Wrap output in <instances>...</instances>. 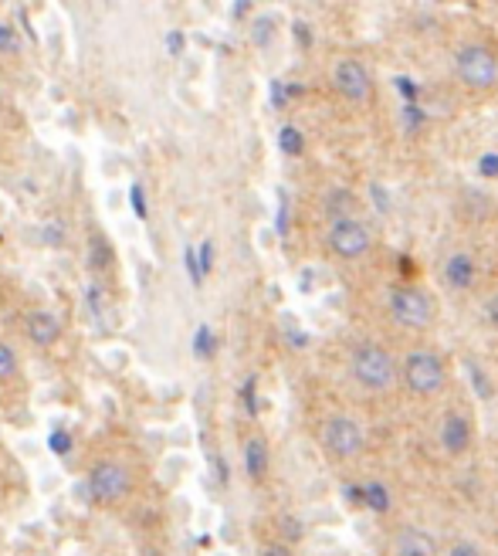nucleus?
Returning <instances> with one entry per match:
<instances>
[{
    "label": "nucleus",
    "instance_id": "1",
    "mask_svg": "<svg viewBox=\"0 0 498 556\" xmlns=\"http://www.w3.org/2000/svg\"><path fill=\"white\" fill-rule=\"evenodd\" d=\"M349 367H353L356 384L366 390H387L397 380V363L390 350H383L380 343H360L349 356Z\"/></svg>",
    "mask_w": 498,
    "mask_h": 556
},
{
    "label": "nucleus",
    "instance_id": "2",
    "mask_svg": "<svg viewBox=\"0 0 498 556\" xmlns=\"http://www.w3.org/2000/svg\"><path fill=\"white\" fill-rule=\"evenodd\" d=\"M454 72L468 89H492L498 82V58L485 45H465L454 55Z\"/></svg>",
    "mask_w": 498,
    "mask_h": 556
},
{
    "label": "nucleus",
    "instance_id": "3",
    "mask_svg": "<svg viewBox=\"0 0 498 556\" xmlns=\"http://www.w3.org/2000/svg\"><path fill=\"white\" fill-rule=\"evenodd\" d=\"M404 384L417 397H431L444 387V367L431 350H414L404 360Z\"/></svg>",
    "mask_w": 498,
    "mask_h": 556
},
{
    "label": "nucleus",
    "instance_id": "4",
    "mask_svg": "<svg viewBox=\"0 0 498 556\" xmlns=\"http://www.w3.org/2000/svg\"><path fill=\"white\" fill-rule=\"evenodd\" d=\"M390 316L407 329H424L434 323V302L421 289L400 285V289H390Z\"/></svg>",
    "mask_w": 498,
    "mask_h": 556
},
{
    "label": "nucleus",
    "instance_id": "5",
    "mask_svg": "<svg viewBox=\"0 0 498 556\" xmlns=\"http://www.w3.org/2000/svg\"><path fill=\"white\" fill-rule=\"evenodd\" d=\"M326 241H329V251L336 258L356 262V258H363V255L370 251L373 234H370V228H366L363 221H356V217H339V221H332Z\"/></svg>",
    "mask_w": 498,
    "mask_h": 556
},
{
    "label": "nucleus",
    "instance_id": "6",
    "mask_svg": "<svg viewBox=\"0 0 498 556\" xmlns=\"http://www.w3.org/2000/svg\"><path fill=\"white\" fill-rule=\"evenodd\" d=\"M366 445V434L363 428L346 414H336L326 421V428H322V448L329 451L332 458H339V462H346V458H356Z\"/></svg>",
    "mask_w": 498,
    "mask_h": 556
},
{
    "label": "nucleus",
    "instance_id": "7",
    "mask_svg": "<svg viewBox=\"0 0 498 556\" xmlns=\"http://www.w3.org/2000/svg\"><path fill=\"white\" fill-rule=\"evenodd\" d=\"M89 492L95 502H116L129 492V472L119 462H99L89 475Z\"/></svg>",
    "mask_w": 498,
    "mask_h": 556
},
{
    "label": "nucleus",
    "instance_id": "8",
    "mask_svg": "<svg viewBox=\"0 0 498 556\" xmlns=\"http://www.w3.org/2000/svg\"><path fill=\"white\" fill-rule=\"evenodd\" d=\"M332 85L339 89V95H346L349 102H363V99H370V89H373L370 72H366L363 62H356V58H343V62H336V68H332Z\"/></svg>",
    "mask_w": 498,
    "mask_h": 556
},
{
    "label": "nucleus",
    "instance_id": "9",
    "mask_svg": "<svg viewBox=\"0 0 498 556\" xmlns=\"http://www.w3.org/2000/svg\"><path fill=\"white\" fill-rule=\"evenodd\" d=\"M393 556H438V540L417 526H404L393 540Z\"/></svg>",
    "mask_w": 498,
    "mask_h": 556
},
{
    "label": "nucleus",
    "instance_id": "10",
    "mask_svg": "<svg viewBox=\"0 0 498 556\" xmlns=\"http://www.w3.org/2000/svg\"><path fill=\"white\" fill-rule=\"evenodd\" d=\"M441 445H444L448 455H461V451H468V445H471L468 417L458 414V411H451V414L444 417V424H441Z\"/></svg>",
    "mask_w": 498,
    "mask_h": 556
},
{
    "label": "nucleus",
    "instance_id": "11",
    "mask_svg": "<svg viewBox=\"0 0 498 556\" xmlns=\"http://www.w3.org/2000/svg\"><path fill=\"white\" fill-rule=\"evenodd\" d=\"M475 275H478V268H475V258H471L468 251H454L451 258L444 262V282L458 289V292H465L475 285Z\"/></svg>",
    "mask_w": 498,
    "mask_h": 556
},
{
    "label": "nucleus",
    "instance_id": "12",
    "mask_svg": "<svg viewBox=\"0 0 498 556\" xmlns=\"http://www.w3.org/2000/svg\"><path fill=\"white\" fill-rule=\"evenodd\" d=\"M28 336L31 343H38V346H51V343L58 340L61 336V323H58V316H51V312H31L28 316Z\"/></svg>",
    "mask_w": 498,
    "mask_h": 556
},
{
    "label": "nucleus",
    "instance_id": "13",
    "mask_svg": "<svg viewBox=\"0 0 498 556\" xmlns=\"http://www.w3.org/2000/svg\"><path fill=\"white\" fill-rule=\"evenodd\" d=\"M244 468L251 479H261L268 472V441L265 438H248L244 445Z\"/></svg>",
    "mask_w": 498,
    "mask_h": 556
},
{
    "label": "nucleus",
    "instance_id": "14",
    "mask_svg": "<svg viewBox=\"0 0 498 556\" xmlns=\"http://www.w3.org/2000/svg\"><path fill=\"white\" fill-rule=\"evenodd\" d=\"M360 502H366L373 512H390L393 506L390 489L383 482H366V485H360Z\"/></svg>",
    "mask_w": 498,
    "mask_h": 556
},
{
    "label": "nucleus",
    "instance_id": "15",
    "mask_svg": "<svg viewBox=\"0 0 498 556\" xmlns=\"http://www.w3.org/2000/svg\"><path fill=\"white\" fill-rule=\"evenodd\" d=\"M278 146H282V153L285 156H302L305 136L295 129V126H282V133H278Z\"/></svg>",
    "mask_w": 498,
    "mask_h": 556
},
{
    "label": "nucleus",
    "instance_id": "16",
    "mask_svg": "<svg viewBox=\"0 0 498 556\" xmlns=\"http://www.w3.org/2000/svg\"><path fill=\"white\" fill-rule=\"evenodd\" d=\"M353 194L349 190H332L329 201H326V211L332 214V221H339V217H349V211H353Z\"/></svg>",
    "mask_w": 498,
    "mask_h": 556
},
{
    "label": "nucleus",
    "instance_id": "17",
    "mask_svg": "<svg viewBox=\"0 0 498 556\" xmlns=\"http://www.w3.org/2000/svg\"><path fill=\"white\" fill-rule=\"evenodd\" d=\"M214 350H217V340H214V329L211 326H200L194 333V353L200 356V360H211Z\"/></svg>",
    "mask_w": 498,
    "mask_h": 556
},
{
    "label": "nucleus",
    "instance_id": "18",
    "mask_svg": "<svg viewBox=\"0 0 498 556\" xmlns=\"http://www.w3.org/2000/svg\"><path fill=\"white\" fill-rule=\"evenodd\" d=\"M92 265H95V268H109V265H112V251H109V245L106 241H102V238H99V234H95V238H92Z\"/></svg>",
    "mask_w": 498,
    "mask_h": 556
},
{
    "label": "nucleus",
    "instance_id": "19",
    "mask_svg": "<svg viewBox=\"0 0 498 556\" xmlns=\"http://www.w3.org/2000/svg\"><path fill=\"white\" fill-rule=\"evenodd\" d=\"M183 265H187V275L194 285H204V272H200V262H197V248L187 245L183 248Z\"/></svg>",
    "mask_w": 498,
    "mask_h": 556
},
{
    "label": "nucleus",
    "instance_id": "20",
    "mask_svg": "<svg viewBox=\"0 0 498 556\" xmlns=\"http://www.w3.org/2000/svg\"><path fill=\"white\" fill-rule=\"evenodd\" d=\"M17 373V356L7 343H0V380H11Z\"/></svg>",
    "mask_w": 498,
    "mask_h": 556
},
{
    "label": "nucleus",
    "instance_id": "21",
    "mask_svg": "<svg viewBox=\"0 0 498 556\" xmlns=\"http://www.w3.org/2000/svg\"><path fill=\"white\" fill-rule=\"evenodd\" d=\"M85 302H89V312H92V316L99 319V326H106V323H102V312H106V292L92 285L89 292H85Z\"/></svg>",
    "mask_w": 498,
    "mask_h": 556
},
{
    "label": "nucleus",
    "instance_id": "22",
    "mask_svg": "<svg viewBox=\"0 0 498 556\" xmlns=\"http://www.w3.org/2000/svg\"><path fill=\"white\" fill-rule=\"evenodd\" d=\"M48 448H51V455H68L72 451V434L68 431H51V438H48Z\"/></svg>",
    "mask_w": 498,
    "mask_h": 556
},
{
    "label": "nucleus",
    "instance_id": "23",
    "mask_svg": "<svg viewBox=\"0 0 498 556\" xmlns=\"http://www.w3.org/2000/svg\"><path fill=\"white\" fill-rule=\"evenodd\" d=\"M129 204H133V211H136L139 221H146V214H150V211H146V194H143V187H139V184L129 187Z\"/></svg>",
    "mask_w": 498,
    "mask_h": 556
},
{
    "label": "nucleus",
    "instance_id": "24",
    "mask_svg": "<svg viewBox=\"0 0 498 556\" xmlns=\"http://www.w3.org/2000/svg\"><path fill=\"white\" fill-rule=\"evenodd\" d=\"M197 262H200V272H204V278L211 275V268H214V241H204V245L197 248Z\"/></svg>",
    "mask_w": 498,
    "mask_h": 556
},
{
    "label": "nucleus",
    "instance_id": "25",
    "mask_svg": "<svg viewBox=\"0 0 498 556\" xmlns=\"http://www.w3.org/2000/svg\"><path fill=\"white\" fill-rule=\"evenodd\" d=\"M17 38H14V28L11 24H4L0 21V51H7V55H17Z\"/></svg>",
    "mask_w": 498,
    "mask_h": 556
},
{
    "label": "nucleus",
    "instance_id": "26",
    "mask_svg": "<svg viewBox=\"0 0 498 556\" xmlns=\"http://www.w3.org/2000/svg\"><path fill=\"white\" fill-rule=\"evenodd\" d=\"M241 401H244V407H248V414L255 417V414H258V401H255V377H248V380H244V387H241Z\"/></svg>",
    "mask_w": 498,
    "mask_h": 556
},
{
    "label": "nucleus",
    "instance_id": "27",
    "mask_svg": "<svg viewBox=\"0 0 498 556\" xmlns=\"http://www.w3.org/2000/svg\"><path fill=\"white\" fill-rule=\"evenodd\" d=\"M400 116H404V126H407V129H417V126L424 123V112H421V109H417V106H414V102H407Z\"/></svg>",
    "mask_w": 498,
    "mask_h": 556
},
{
    "label": "nucleus",
    "instance_id": "28",
    "mask_svg": "<svg viewBox=\"0 0 498 556\" xmlns=\"http://www.w3.org/2000/svg\"><path fill=\"white\" fill-rule=\"evenodd\" d=\"M468 373H471V380H475V394H482L485 401H488V397H492V387H488V380H485V373L475 370L471 363H468Z\"/></svg>",
    "mask_w": 498,
    "mask_h": 556
},
{
    "label": "nucleus",
    "instance_id": "29",
    "mask_svg": "<svg viewBox=\"0 0 498 556\" xmlns=\"http://www.w3.org/2000/svg\"><path fill=\"white\" fill-rule=\"evenodd\" d=\"M65 228H61V221H45V241L48 245H58Z\"/></svg>",
    "mask_w": 498,
    "mask_h": 556
},
{
    "label": "nucleus",
    "instance_id": "30",
    "mask_svg": "<svg viewBox=\"0 0 498 556\" xmlns=\"http://www.w3.org/2000/svg\"><path fill=\"white\" fill-rule=\"evenodd\" d=\"M448 556H482V550H478L475 543L461 540V543H454V546H451V553H448Z\"/></svg>",
    "mask_w": 498,
    "mask_h": 556
},
{
    "label": "nucleus",
    "instance_id": "31",
    "mask_svg": "<svg viewBox=\"0 0 498 556\" xmlns=\"http://www.w3.org/2000/svg\"><path fill=\"white\" fill-rule=\"evenodd\" d=\"M282 533H285L288 540H302V526H299V519H292V516L282 519Z\"/></svg>",
    "mask_w": 498,
    "mask_h": 556
},
{
    "label": "nucleus",
    "instance_id": "32",
    "mask_svg": "<svg viewBox=\"0 0 498 556\" xmlns=\"http://www.w3.org/2000/svg\"><path fill=\"white\" fill-rule=\"evenodd\" d=\"M166 51H170V55H180V51H183V34L180 31L166 34Z\"/></svg>",
    "mask_w": 498,
    "mask_h": 556
},
{
    "label": "nucleus",
    "instance_id": "33",
    "mask_svg": "<svg viewBox=\"0 0 498 556\" xmlns=\"http://www.w3.org/2000/svg\"><path fill=\"white\" fill-rule=\"evenodd\" d=\"M478 167H482L485 177H498V156L495 153L482 156V163H478Z\"/></svg>",
    "mask_w": 498,
    "mask_h": 556
},
{
    "label": "nucleus",
    "instance_id": "34",
    "mask_svg": "<svg viewBox=\"0 0 498 556\" xmlns=\"http://www.w3.org/2000/svg\"><path fill=\"white\" fill-rule=\"evenodd\" d=\"M370 190H373V201H377V207H380V211H383V214H387V211H390V201H387V190H383V187H380V184H373V187H370Z\"/></svg>",
    "mask_w": 498,
    "mask_h": 556
},
{
    "label": "nucleus",
    "instance_id": "35",
    "mask_svg": "<svg viewBox=\"0 0 498 556\" xmlns=\"http://www.w3.org/2000/svg\"><path fill=\"white\" fill-rule=\"evenodd\" d=\"M261 556H292V550H288L285 543H268V546L261 550Z\"/></svg>",
    "mask_w": 498,
    "mask_h": 556
},
{
    "label": "nucleus",
    "instance_id": "36",
    "mask_svg": "<svg viewBox=\"0 0 498 556\" xmlns=\"http://www.w3.org/2000/svg\"><path fill=\"white\" fill-rule=\"evenodd\" d=\"M397 89H400V92L407 95L410 102H414V99H417V85H414V82H410V78H397Z\"/></svg>",
    "mask_w": 498,
    "mask_h": 556
},
{
    "label": "nucleus",
    "instance_id": "37",
    "mask_svg": "<svg viewBox=\"0 0 498 556\" xmlns=\"http://www.w3.org/2000/svg\"><path fill=\"white\" fill-rule=\"evenodd\" d=\"M485 312H488V319H492V326L498 329V295H492L488 299V306H485Z\"/></svg>",
    "mask_w": 498,
    "mask_h": 556
},
{
    "label": "nucleus",
    "instance_id": "38",
    "mask_svg": "<svg viewBox=\"0 0 498 556\" xmlns=\"http://www.w3.org/2000/svg\"><path fill=\"white\" fill-rule=\"evenodd\" d=\"M272 102L275 106H285V85H282V82H275L272 85Z\"/></svg>",
    "mask_w": 498,
    "mask_h": 556
},
{
    "label": "nucleus",
    "instance_id": "39",
    "mask_svg": "<svg viewBox=\"0 0 498 556\" xmlns=\"http://www.w3.org/2000/svg\"><path fill=\"white\" fill-rule=\"evenodd\" d=\"M248 7H251V4H244V0H238V4H234V17H244V14H248Z\"/></svg>",
    "mask_w": 498,
    "mask_h": 556
}]
</instances>
